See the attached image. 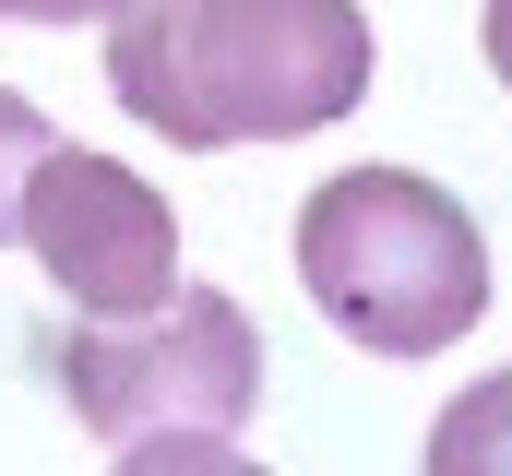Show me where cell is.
I'll return each instance as SVG.
<instances>
[{"mask_svg":"<svg viewBox=\"0 0 512 476\" xmlns=\"http://www.w3.org/2000/svg\"><path fill=\"white\" fill-rule=\"evenodd\" d=\"M108 96L179 155L310 143L370 96V12L358 0H120Z\"/></svg>","mask_w":512,"mask_h":476,"instance_id":"obj_1","label":"cell"},{"mask_svg":"<svg viewBox=\"0 0 512 476\" xmlns=\"http://www.w3.org/2000/svg\"><path fill=\"white\" fill-rule=\"evenodd\" d=\"M298 286L370 357H441L489 322V238L417 167H334L298 203Z\"/></svg>","mask_w":512,"mask_h":476,"instance_id":"obj_2","label":"cell"},{"mask_svg":"<svg viewBox=\"0 0 512 476\" xmlns=\"http://www.w3.org/2000/svg\"><path fill=\"white\" fill-rule=\"evenodd\" d=\"M60 405L120 453V465H227L262 405V334L227 286H179L167 310L48 334Z\"/></svg>","mask_w":512,"mask_h":476,"instance_id":"obj_3","label":"cell"},{"mask_svg":"<svg viewBox=\"0 0 512 476\" xmlns=\"http://www.w3.org/2000/svg\"><path fill=\"white\" fill-rule=\"evenodd\" d=\"M24 250L84 322H131V310L179 298V215H167V191L143 167H120V155H96V143H48L36 155Z\"/></svg>","mask_w":512,"mask_h":476,"instance_id":"obj_4","label":"cell"},{"mask_svg":"<svg viewBox=\"0 0 512 476\" xmlns=\"http://www.w3.org/2000/svg\"><path fill=\"white\" fill-rule=\"evenodd\" d=\"M429 465L441 476H477V465H512V369L501 381H477L441 429H429Z\"/></svg>","mask_w":512,"mask_h":476,"instance_id":"obj_5","label":"cell"},{"mask_svg":"<svg viewBox=\"0 0 512 476\" xmlns=\"http://www.w3.org/2000/svg\"><path fill=\"white\" fill-rule=\"evenodd\" d=\"M48 143H60V131H48V108L0 84V250L24 238V179H36V155H48Z\"/></svg>","mask_w":512,"mask_h":476,"instance_id":"obj_6","label":"cell"},{"mask_svg":"<svg viewBox=\"0 0 512 476\" xmlns=\"http://www.w3.org/2000/svg\"><path fill=\"white\" fill-rule=\"evenodd\" d=\"M12 24H48V36H72V24H108L120 0H0Z\"/></svg>","mask_w":512,"mask_h":476,"instance_id":"obj_7","label":"cell"},{"mask_svg":"<svg viewBox=\"0 0 512 476\" xmlns=\"http://www.w3.org/2000/svg\"><path fill=\"white\" fill-rule=\"evenodd\" d=\"M477 48H489V72L512 84V0H489V12H477Z\"/></svg>","mask_w":512,"mask_h":476,"instance_id":"obj_8","label":"cell"}]
</instances>
